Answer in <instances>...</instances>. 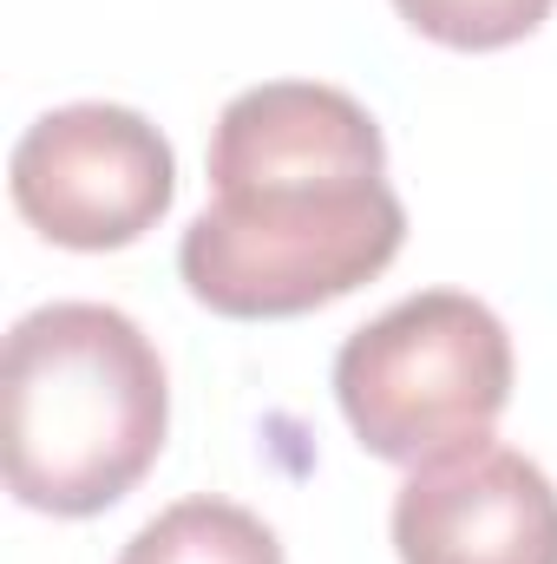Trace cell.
<instances>
[{"label": "cell", "instance_id": "1", "mask_svg": "<svg viewBox=\"0 0 557 564\" xmlns=\"http://www.w3.org/2000/svg\"><path fill=\"white\" fill-rule=\"evenodd\" d=\"M407 243L387 139L361 99L270 79L210 132V204L177 243L190 295L230 322H282L374 282Z\"/></svg>", "mask_w": 557, "mask_h": 564}, {"label": "cell", "instance_id": "2", "mask_svg": "<svg viewBox=\"0 0 557 564\" xmlns=\"http://www.w3.org/2000/svg\"><path fill=\"white\" fill-rule=\"evenodd\" d=\"M7 486L53 519L119 506L164 453L171 381L139 322L106 302H46L13 322L0 361Z\"/></svg>", "mask_w": 557, "mask_h": 564}, {"label": "cell", "instance_id": "3", "mask_svg": "<svg viewBox=\"0 0 557 564\" xmlns=\"http://www.w3.org/2000/svg\"><path fill=\"white\" fill-rule=\"evenodd\" d=\"M335 401L374 459H446L492 440L512 401V335L479 295L419 289L341 341Z\"/></svg>", "mask_w": 557, "mask_h": 564}, {"label": "cell", "instance_id": "4", "mask_svg": "<svg viewBox=\"0 0 557 564\" xmlns=\"http://www.w3.org/2000/svg\"><path fill=\"white\" fill-rule=\"evenodd\" d=\"M13 210L59 250H125L177 197V158L132 106H59L33 119L7 158Z\"/></svg>", "mask_w": 557, "mask_h": 564}, {"label": "cell", "instance_id": "5", "mask_svg": "<svg viewBox=\"0 0 557 564\" xmlns=\"http://www.w3.org/2000/svg\"><path fill=\"white\" fill-rule=\"evenodd\" d=\"M401 564H557V486L538 459L479 440L394 492Z\"/></svg>", "mask_w": 557, "mask_h": 564}, {"label": "cell", "instance_id": "6", "mask_svg": "<svg viewBox=\"0 0 557 564\" xmlns=\"http://www.w3.org/2000/svg\"><path fill=\"white\" fill-rule=\"evenodd\" d=\"M119 564H282L276 532L230 499H177L132 532Z\"/></svg>", "mask_w": 557, "mask_h": 564}, {"label": "cell", "instance_id": "7", "mask_svg": "<svg viewBox=\"0 0 557 564\" xmlns=\"http://www.w3.org/2000/svg\"><path fill=\"white\" fill-rule=\"evenodd\" d=\"M394 7L414 33L452 53H499V46L532 40L551 20L557 0H394Z\"/></svg>", "mask_w": 557, "mask_h": 564}]
</instances>
